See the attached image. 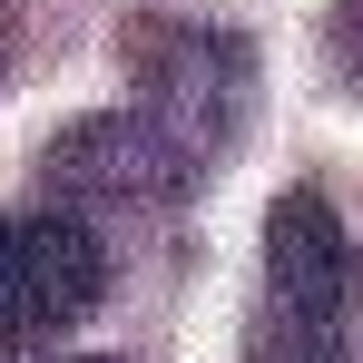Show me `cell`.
I'll return each instance as SVG.
<instances>
[{"label": "cell", "mask_w": 363, "mask_h": 363, "mask_svg": "<svg viewBox=\"0 0 363 363\" xmlns=\"http://www.w3.org/2000/svg\"><path fill=\"white\" fill-rule=\"evenodd\" d=\"M118 60H128V108L157 128L196 177L245 138V108H255V40L245 30L147 10V20H128Z\"/></svg>", "instance_id": "obj_1"}, {"label": "cell", "mask_w": 363, "mask_h": 363, "mask_svg": "<svg viewBox=\"0 0 363 363\" xmlns=\"http://www.w3.org/2000/svg\"><path fill=\"white\" fill-rule=\"evenodd\" d=\"M99 295H108V255L79 216L60 206L0 216V354H30L69 324H89Z\"/></svg>", "instance_id": "obj_2"}, {"label": "cell", "mask_w": 363, "mask_h": 363, "mask_svg": "<svg viewBox=\"0 0 363 363\" xmlns=\"http://www.w3.org/2000/svg\"><path fill=\"white\" fill-rule=\"evenodd\" d=\"M40 186L89 196V206H167V196H186V186H196V167H186L177 147L138 118V108H108V118H79V128H60V138H50Z\"/></svg>", "instance_id": "obj_3"}, {"label": "cell", "mask_w": 363, "mask_h": 363, "mask_svg": "<svg viewBox=\"0 0 363 363\" xmlns=\"http://www.w3.org/2000/svg\"><path fill=\"white\" fill-rule=\"evenodd\" d=\"M265 295L304 304V314H344L363 324V236L324 186H285L265 216Z\"/></svg>", "instance_id": "obj_4"}, {"label": "cell", "mask_w": 363, "mask_h": 363, "mask_svg": "<svg viewBox=\"0 0 363 363\" xmlns=\"http://www.w3.org/2000/svg\"><path fill=\"white\" fill-rule=\"evenodd\" d=\"M354 334L344 314H304V304H255V334H245V363H354Z\"/></svg>", "instance_id": "obj_5"}, {"label": "cell", "mask_w": 363, "mask_h": 363, "mask_svg": "<svg viewBox=\"0 0 363 363\" xmlns=\"http://www.w3.org/2000/svg\"><path fill=\"white\" fill-rule=\"evenodd\" d=\"M334 69L363 89V0H344V10H334Z\"/></svg>", "instance_id": "obj_6"}, {"label": "cell", "mask_w": 363, "mask_h": 363, "mask_svg": "<svg viewBox=\"0 0 363 363\" xmlns=\"http://www.w3.org/2000/svg\"><path fill=\"white\" fill-rule=\"evenodd\" d=\"M10 50H20V0H0V69H10Z\"/></svg>", "instance_id": "obj_7"}, {"label": "cell", "mask_w": 363, "mask_h": 363, "mask_svg": "<svg viewBox=\"0 0 363 363\" xmlns=\"http://www.w3.org/2000/svg\"><path fill=\"white\" fill-rule=\"evenodd\" d=\"M69 363H108V354H69Z\"/></svg>", "instance_id": "obj_8"}]
</instances>
